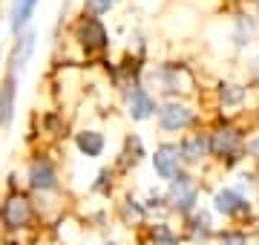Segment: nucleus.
<instances>
[{
  "mask_svg": "<svg viewBox=\"0 0 259 245\" xmlns=\"http://www.w3.org/2000/svg\"><path fill=\"white\" fill-rule=\"evenodd\" d=\"M248 150H250V156H256V159H259V136L248 144Z\"/></svg>",
  "mask_w": 259,
  "mask_h": 245,
  "instance_id": "nucleus-22",
  "label": "nucleus"
},
{
  "mask_svg": "<svg viewBox=\"0 0 259 245\" xmlns=\"http://www.w3.org/2000/svg\"><path fill=\"white\" fill-rule=\"evenodd\" d=\"M179 150H182L185 165H199L202 159H207V156H210V136H204V133L187 136V139H182Z\"/></svg>",
  "mask_w": 259,
  "mask_h": 245,
  "instance_id": "nucleus-10",
  "label": "nucleus"
},
{
  "mask_svg": "<svg viewBox=\"0 0 259 245\" xmlns=\"http://www.w3.org/2000/svg\"><path fill=\"white\" fill-rule=\"evenodd\" d=\"M115 6V0H87V9L93 12V15H104V12H110Z\"/></svg>",
  "mask_w": 259,
  "mask_h": 245,
  "instance_id": "nucleus-20",
  "label": "nucleus"
},
{
  "mask_svg": "<svg viewBox=\"0 0 259 245\" xmlns=\"http://www.w3.org/2000/svg\"><path fill=\"white\" fill-rule=\"evenodd\" d=\"M222 245H248V236L242 234V231H225Z\"/></svg>",
  "mask_w": 259,
  "mask_h": 245,
  "instance_id": "nucleus-21",
  "label": "nucleus"
},
{
  "mask_svg": "<svg viewBox=\"0 0 259 245\" xmlns=\"http://www.w3.org/2000/svg\"><path fill=\"white\" fill-rule=\"evenodd\" d=\"M239 153H242V133L236 127H219V130L210 133V156L233 165L239 159Z\"/></svg>",
  "mask_w": 259,
  "mask_h": 245,
  "instance_id": "nucleus-2",
  "label": "nucleus"
},
{
  "mask_svg": "<svg viewBox=\"0 0 259 245\" xmlns=\"http://www.w3.org/2000/svg\"><path fill=\"white\" fill-rule=\"evenodd\" d=\"M29 185L40 193H52L58 190V170L49 159H35L29 165Z\"/></svg>",
  "mask_w": 259,
  "mask_h": 245,
  "instance_id": "nucleus-8",
  "label": "nucleus"
},
{
  "mask_svg": "<svg viewBox=\"0 0 259 245\" xmlns=\"http://www.w3.org/2000/svg\"><path fill=\"white\" fill-rule=\"evenodd\" d=\"M150 245H179V234L167 222L150 225Z\"/></svg>",
  "mask_w": 259,
  "mask_h": 245,
  "instance_id": "nucleus-17",
  "label": "nucleus"
},
{
  "mask_svg": "<svg viewBox=\"0 0 259 245\" xmlns=\"http://www.w3.org/2000/svg\"><path fill=\"white\" fill-rule=\"evenodd\" d=\"M35 219V208L26 196L20 193H12L3 205H0V222L9 228V231H18V228H26L29 222Z\"/></svg>",
  "mask_w": 259,
  "mask_h": 245,
  "instance_id": "nucleus-1",
  "label": "nucleus"
},
{
  "mask_svg": "<svg viewBox=\"0 0 259 245\" xmlns=\"http://www.w3.org/2000/svg\"><path fill=\"white\" fill-rule=\"evenodd\" d=\"M196 124V113L187 104L167 101L164 107H158V127L164 133H185Z\"/></svg>",
  "mask_w": 259,
  "mask_h": 245,
  "instance_id": "nucleus-3",
  "label": "nucleus"
},
{
  "mask_svg": "<svg viewBox=\"0 0 259 245\" xmlns=\"http://www.w3.org/2000/svg\"><path fill=\"white\" fill-rule=\"evenodd\" d=\"M156 101H153V95L147 93V87L136 84L130 90V118L133 121H147L150 115H156Z\"/></svg>",
  "mask_w": 259,
  "mask_h": 245,
  "instance_id": "nucleus-9",
  "label": "nucleus"
},
{
  "mask_svg": "<svg viewBox=\"0 0 259 245\" xmlns=\"http://www.w3.org/2000/svg\"><path fill=\"white\" fill-rule=\"evenodd\" d=\"M75 144H78V150H81L87 159H98V156L104 153V136H101L98 130H83V133H78Z\"/></svg>",
  "mask_w": 259,
  "mask_h": 245,
  "instance_id": "nucleus-13",
  "label": "nucleus"
},
{
  "mask_svg": "<svg viewBox=\"0 0 259 245\" xmlns=\"http://www.w3.org/2000/svg\"><path fill=\"white\" fill-rule=\"evenodd\" d=\"M219 95H222V104H225V107H239V104L248 98V90H245L242 84H222Z\"/></svg>",
  "mask_w": 259,
  "mask_h": 245,
  "instance_id": "nucleus-18",
  "label": "nucleus"
},
{
  "mask_svg": "<svg viewBox=\"0 0 259 245\" xmlns=\"http://www.w3.org/2000/svg\"><path fill=\"white\" fill-rule=\"evenodd\" d=\"M187 231H190V239H193V242H207L213 236L210 214H207V211H196L193 219H190V225H187Z\"/></svg>",
  "mask_w": 259,
  "mask_h": 245,
  "instance_id": "nucleus-15",
  "label": "nucleus"
},
{
  "mask_svg": "<svg viewBox=\"0 0 259 245\" xmlns=\"http://www.w3.org/2000/svg\"><path fill=\"white\" fill-rule=\"evenodd\" d=\"M37 3L40 0H12V32H20V29L29 23V18L35 15Z\"/></svg>",
  "mask_w": 259,
  "mask_h": 245,
  "instance_id": "nucleus-14",
  "label": "nucleus"
},
{
  "mask_svg": "<svg viewBox=\"0 0 259 245\" xmlns=\"http://www.w3.org/2000/svg\"><path fill=\"white\" fill-rule=\"evenodd\" d=\"M213 208H216V214H222V217H245V214H250L248 196H242L236 188L216 190V196H213Z\"/></svg>",
  "mask_w": 259,
  "mask_h": 245,
  "instance_id": "nucleus-6",
  "label": "nucleus"
},
{
  "mask_svg": "<svg viewBox=\"0 0 259 245\" xmlns=\"http://www.w3.org/2000/svg\"><path fill=\"white\" fill-rule=\"evenodd\" d=\"M167 202H170V208L179 211V214H190V211H196V202H199V188H196V182L190 179L187 173H179L176 179L170 182Z\"/></svg>",
  "mask_w": 259,
  "mask_h": 245,
  "instance_id": "nucleus-4",
  "label": "nucleus"
},
{
  "mask_svg": "<svg viewBox=\"0 0 259 245\" xmlns=\"http://www.w3.org/2000/svg\"><path fill=\"white\" fill-rule=\"evenodd\" d=\"M78 35H81L87 49H104L107 47V29H104V23L98 18H83Z\"/></svg>",
  "mask_w": 259,
  "mask_h": 245,
  "instance_id": "nucleus-11",
  "label": "nucleus"
},
{
  "mask_svg": "<svg viewBox=\"0 0 259 245\" xmlns=\"http://www.w3.org/2000/svg\"><path fill=\"white\" fill-rule=\"evenodd\" d=\"M153 81L158 84L161 93H179V90H187L190 87L187 69L179 64H164V66H158V69H153Z\"/></svg>",
  "mask_w": 259,
  "mask_h": 245,
  "instance_id": "nucleus-7",
  "label": "nucleus"
},
{
  "mask_svg": "<svg viewBox=\"0 0 259 245\" xmlns=\"http://www.w3.org/2000/svg\"><path fill=\"white\" fill-rule=\"evenodd\" d=\"M32 52H35V35L26 32V35H20L15 49H12V72H15V75H18L20 69H26Z\"/></svg>",
  "mask_w": 259,
  "mask_h": 245,
  "instance_id": "nucleus-12",
  "label": "nucleus"
},
{
  "mask_svg": "<svg viewBox=\"0 0 259 245\" xmlns=\"http://www.w3.org/2000/svg\"><path fill=\"white\" fill-rule=\"evenodd\" d=\"M250 35H253V23L245 20V18H239V26H236L233 44H236V47H245V44H250Z\"/></svg>",
  "mask_w": 259,
  "mask_h": 245,
  "instance_id": "nucleus-19",
  "label": "nucleus"
},
{
  "mask_svg": "<svg viewBox=\"0 0 259 245\" xmlns=\"http://www.w3.org/2000/svg\"><path fill=\"white\" fill-rule=\"evenodd\" d=\"M182 165H185V159H182L179 144H161V147H156V153H153V168H156V173L167 182H173L179 173H182Z\"/></svg>",
  "mask_w": 259,
  "mask_h": 245,
  "instance_id": "nucleus-5",
  "label": "nucleus"
},
{
  "mask_svg": "<svg viewBox=\"0 0 259 245\" xmlns=\"http://www.w3.org/2000/svg\"><path fill=\"white\" fill-rule=\"evenodd\" d=\"M250 72H253V78H256V81H259V58H256V61H253V64H250Z\"/></svg>",
  "mask_w": 259,
  "mask_h": 245,
  "instance_id": "nucleus-23",
  "label": "nucleus"
},
{
  "mask_svg": "<svg viewBox=\"0 0 259 245\" xmlns=\"http://www.w3.org/2000/svg\"><path fill=\"white\" fill-rule=\"evenodd\" d=\"M12 110H15V72L0 87V124H6L12 118Z\"/></svg>",
  "mask_w": 259,
  "mask_h": 245,
  "instance_id": "nucleus-16",
  "label": "nucleus"
}]
</instances>
